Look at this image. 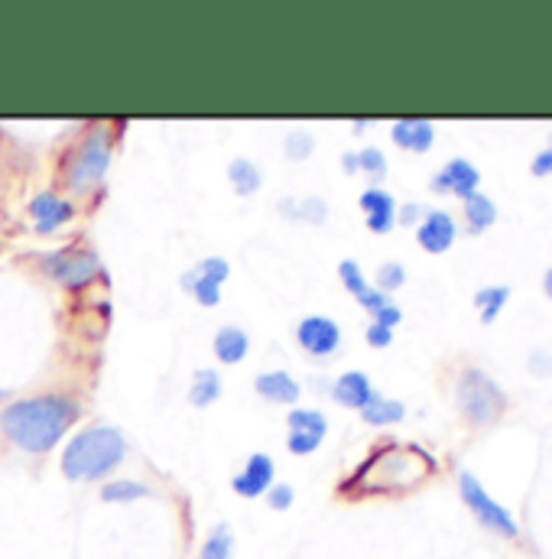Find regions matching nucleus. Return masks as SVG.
Listing matches in <instances>:
<instances>
[{
    "label": "nucleus",
    "instance_id": "nucleus-4",
    "mask_svg": "<svg viewBox=\"0 0 552 559\" xmlns=\"http://www.w3.org/2000/svg\"><path fill=\"white\" fill-rule=\"evenodd\" d=\"M115 163V143L108 128H92L69 150L62 163V186L72 195H88L105 186V176Z\"/></svg>",
    "mask_w": 552,
    "mask_h": 559
},
{
    "label": "nucleus",
    "instance_id": "nucleus-39",
    "mask_svg": "<svg viewBox=\"0 0 552 559\" xmlns=\"http://www.w3.org/2000/svg\"><path fill=\"white\" fill-rule=\"evenodd\" d=\"M341 173H348V176L358 173V153H355V150H345V153H341Z\"/></svg>",
    "mask_w": 552,
    "mask_h": 559
},
{
    "label": "nucleus",
    "instance_id": "nucleus-14",
    "mask_svg": "<svg viewBox=\"0 0 552 559\" xmlns=\"http://www.w3.org/2000/svg\"><path fill=\"white\" fill-rule=\"evenodd\" d=\"M458 238V228H455V218L442 209H425L422 222L416 225V241L422 251L429 254H445Z\"/></svg>",
    "mask_w": 552,
    "mask_h": 559
},
{
    "label": "nucleus",
    "instance_id": "nucleus-35",
    "mask_svg": "<svg viewBox=\"0 0 552 559\" xmlns=\"http://www.w3.org/2000/svg\"><path fill=\"white\" fill-rule=\"evenodd\" d=\"M364 338H368V345H371V348H387V345L394 342V329L371 322V325H368V332H364Z\"/></svg>",
    "mask_w": 552,
    "mask_h": 559
},
{
    "label": "nucleus",
    "instance_id": "nucleus-5",
    "mask_svg": "<svg viewBox=\"0 0 552 559\" xmlns=\"http://www.w3.org/2000/svg\"><path fill=\"white\" fill-rule=\"evenodd\" d=\"M36 271L62 289H85L95 280H108L101 258L88 248H79V245L36 254Z\"/></svg>",
    "mask_w": 552,
    "mask_h": 559
},
{
    "label": "nucleus",
    "instance_id": "nucleus-12",
    "mask_svg": "<svg viewBox=\"0 0 552 559\" xmlns=\"http://www.w3.org/2000/svg\"><path fill=\"white\" fill-rule=\"evenodd\" d=\"M478 186H481V173H478V166L471 163V159H465V156H455V159H448L435 176H432V192H439V195H458V199H471L475 192H478Z\"/></svg>",
    "mask_w": 552,
    "mask_h": 559
},
{
    "label": "nucleus",
    "instance_id": "nucleus-33",
    "mask_svg": "<svg viewBox=\"0 0 552 559\" xmlns=\"http://www.w3.org/2000/svg\"><path fill=\"white\" fill-rule=\"evenodd\" d=\"M325 439L322 436H315V432H286V449L292 452V455H312V452H319V445H322Z\"/></svg>",
    "mask_w": 552,
    "mask_h": 559
},
{
    "label": "nucleus",
    "instance_id": "nucleus-2",
    "mask_svg": "<svg viewBox=\"0 0 552 559\" xmlns=\"http://www.w3.org/2000/svg\"><path fill=\"white\" fill-rule=\"evenodd\" d=\"M131 442L115 423H88L69 436L59 455V472L72 485L108 481L128 459Z\"/></svg>",
    "mask_w": 552,
    "mask_h": 559
},
{
    "label": "nucleus",
    "instance_id": "nucleus-18",
    "mask_svg": "<svg viewBox=\"0 0 552 559\" xmlns=\"http://www.w3.org/2000/svg\"><path fill=\"white\" fill-rule=\"evenodd\" d=\"M212 352H215V358L221 365H241L251 355V335H248V329H241L235 322L221 325L215 332V338H212Z\"/></svg>",
    "mask_w": 552,
    "mask_h": 559
},
{
    "label": "nucleus",
    "instance_id": "nucleus-28",
    "mask_svg": "<svg viewBox=\"0 0 552 559\" xmlns=\"http://www.w3.org/2000/svg\"><path fill=\"white\" fill-rule=\"evenodd\" d=\"M387 156H384V150L381 146H364V150H358V173H364L374 186L387 176Z\"/></svg>",
    "mask_w": 552,
    "mask_h": 559
},
{
    "label": "nucleus",
    "instance_id": "nucleus-11",
    "mask_svg": "<svg viewBox=\"0 0 552 559\" xmlns=\"http://www.w3.org/2000/svg\"><path fill=\"white\" fill-rule=\"evenodd\" d=\"M276 481V462L271 452H251L244 468L231 478V491L244 501L264 498Z\"/></svg>",
    "mask_w": 552,
    "mask_h": 559
},
{
    "label": "nucleus",
    "instance_id": "nucleus-23",
    "mask_svg": "<svg viewBox=\"0 0 552 559\" xmlns=\"http://www.w3.org/2000/svg\"><path fill=\"white\" fill-rule=\"evenodd\" d=\"M407 417V404L397 401V397H387V394H374L368 401V407L361 411V419L371 423V426H394Z\"/></svg>",
    "mask_w": 552,
    "mask_h": 559
},
{
    "label": "nucleus",
    "instance_id": "nucleus-6",
    "mask_svg": "<svg viewBox=\"0 0 552 559\" xmlns=\"http://www.w3.org/2000/svg\"><path fill=\"white\" fill-rule=\"evenodd\" d=\"M455 401H458V411L465 414V419L475 423V426H488V423H494V419L507 411V394L481 368H468L458 378Z\"/></svg>",
    "mask_w": 552,
    "mask_h": 559
},
{
    "label": "nucleus",
    "instance_id": "nucleus-25",
    "mask_svg": "<svg viewBox=\"0 0 552 559\" xmlns=\"http://www.w3.org/2000/svg\"><path fill=\"white\" fill-rule=\"evenodd\" d=\"M494 222H497V205H494V199H488L484 192H475L471 199H465V225H468L471 235L488 231Z\"/></svg>",
    "mask_w": 552,
    "mask_h": 559
},
{
    "label": "nucleus",
    "instance_id": "nucleus-32",
    "mask_svg": "<svg viewBox=\"0 0 552 559\" xmlns=\"http://www.w3.org/2000/svg\"><path fill=\"white\" fill-rule=\"evenodd\" d=\"M264 501H267V508H271V511L283 514V511H289V508H292V501H296V488H292L289 481H274V485H271V491L264 495Z\"/></svg>",
    "mask_w": 552,
    "mask_h": 559
},
{
    "label": "nucleus",
    "instance_id": "nucleus-34",
    "mask_svg": "<svg viewBox=\"0 0 552 559\" xmlns=\"http://www.w3.org/2000/svg\"><path fill=\"white\" fill-rule=\"evenodd\" d=\"M358 302H361V309H368V312L374 316L377 309H384V306H387V302H394V299H391L387 293H381L377 286H368V289L358 296Z\"/></svg>",
    "mask_w": 552,
    "mask_h": 559
},
{
    "label": "nucleus",
    "instance_id": "nucleus-26",
    "mask_svg": "<svg viewBox=\"0 0 552 559\" xmlns=\"http://www.w3.org/2000/svg\"><path fill=\"white\" fill-rule=\"evenodd\" d=\"M286 432H315V436H328V417L315 407H289L286 414Z\"/></svg>",
    "mask_w": 552,
    "mask_h": 559
},
{
    "label": "nucleus",
    "instance_id": "nucleus-42",
    "mask_svg": "<svg viewBox=\"0 0 552 559\" xmlns=\"http://www.w3.org/2000/svg\"><path fill=\"white\" fill-rule=\"evenodd\" d=\"M7 394H10V391H0V404H3V401H7Z\"/></svg>",
    "mask_w": 552,
    "mask_h": 559
},
{
    "label": "nucleus",
    "instance_id": "nucleus-41",
    "mask_svg": "<svg viewBox=\"0 0 552 559\" xmlns=\"http://www.w3.org/2000/svg\"><path fill=\"white\" fill-rule=\"evenodd\" d=\"M364 128H371V121H364V118H358V121H355V131H364Z\"/></svg>",
    "mask_w": 552,
    "mask_h": 559
},
{
    "label": "nucleus",
    "instance_id": "nucleus-27",
    "mask_svg": "<svg viewBox=\"0 0 552 559\" xmlns=\"http://www.w3.org/2000/svg\"><path fill=\"white\" fill-rule=\"evenodd\" d=\"M507 299H511V286H484V289H478L475 293V306L481 309V322L491 325L501 316Z\"/></svg>",
    "mask_w": 552,
    "mask_h": 559
},
{
    "label": "nucleus",
    "instance_id": "nucleus-1",
    "mask_svg": "<svg viewBox=\"0 0 552 559\" xmlns=\"http://www.w3.org/2000/svg\"><path fill=\"white\" fill-rule=\"evenodd\" d=\"M82 419L79 397L65 391H43L33 397H16L0 407V432L10 445L29 455L52 452Z\"/></svg>",
    "mask_w": 552,
    "mask_h": 559
},
{
    "label": "nucleus",
    "instance_id": "nucleus-3",
    "mask_svg": "<svg viewBox=\"0 0 552 559\" xmlns=\"http://www.w3.org/2000/svg\"><path fill=\"white\" fill-rule=\"evenodd\" d=\"M387 449H377L358 475L345 485V491L355 495H400L413 491L435 472V459L410 442H384Z\"/></svg>",
    "mask_w": 552,
    "mask_h": 559
},
{
    "label": "nucleus",
    "instance_id": "nucleus-9",
    "mask_svg": "<svg viewBox=\"0 0 552 559\" xmlns=\"http://www.w3.org/2000/svg\"><path fill=\"white\" fill-rule=\"evenodd\" d=\"M26 212H29V222H33V231H36V235H56V231H62L69 222H75L79 205H75L69 195H62L59 189H39V192L29 199Z\"/></svg>",
    "mask_w": 552,
    "mask_h": 559
},
{
    "label": "nucleus",
    "instance_id": "nucleus-20",
    "mask_svg": "<svg viewBox=\"0 0 552 559\" xmlns=\"http://www.w3.org/2000/svg\"><path fill=\"white\" fill-rule=\"evenodd\" d=\"M391 138L407 153H425L435 143V128L425 118H400V121H394Z\"/></svg>",
    "mask_w": 552,
    "mask_h": 559
},
{
    "label": "nucleus",
    "instance_id": "nucleus-13",
    "mask_svg": "<svg viewBox=\"0 0 552 559\" xmlns=\"http://www.w3.org/2000/svg\"><path fill=\"white\" fill-rule=\"evenodd\" d=\"M254 394L274 407H299L302 401V384L292 378L286 368H267L254 378Z\"/></svg>",
    "mask_w": 552,
    "mask_h": 559
},
{
    "label": "nucleus",
    "instance_id": "nucleus-37",
    "mask_svg": "<svg viewBox=\"0 0 552 559\" xmlns=\"http://www.w3.org/2000/svg\"><path fill=\"white\" fill-rule=\"evenodd\" d=\"M422 215H425V209L422 205H416V202H407L404 209H397V225H404V228H413L422 222Z\"/></svg>",
    "mask_w": 552,
    "mask_h": 559
},
{
    "label": "nucleus",
    "instance_id": "nucleus-16",
    "mask_svg": "<svg viewBox=\"0 0 552 559\" xmlns=\"http://www.w3.org/2000/svg\"><path fill=\"white\" fill-rule=\"evenodd\" d=\"M374 394L377 391H374V384H371V378L364 371H345V374H338L332 381V401L338 407H345V411H358L361 414Z\"/></svg>",
    "mask_w": 552,
    "mask_h": 559
},
{
    "label": "nucleus",
    "instance_id": "nucleus-22",
    "mask_svg": "<svg viewBox=\"0 0 552 559\" xmlns=\"http://www.w3.org/2000/svg\"><path fill=\"white\" fill-rule=\"evenodd\" d=\"M143 498H153V488L137 478H108L101 481V501L105 504H134Z\"/></svg>",
    "mask_w": 552,
    "mask_h": 559
},
{
    "label": "nucleus",
    "instance_id": "nucleus-8",
    "mask_svg": "<svg viewBox=\"0 0 552 559\" xmlns=\"http://www.w3.org/2000/svg\"><path fill=\"white\" fill-rule=\"evenodd\" d=\"M231 277V264L218 254L212 258H202L199 264H192L182 277H179V286L205 309H215L221 302V286Z\"/></svg>",
    "mask_w": 552,
    "mask_h": 559
},
{
    "label": "nucleus",
    "instance_id": "nucleus-19",
    "mask_svg": "<svg viewBox=\"0 0 552 559\" xmlns=\"http://www.w3.org/2000/svg\"><path fill=\"white\" fill-rule=\"evenodd\" d=\"M221 394H225V378H221L218 368H195V371H192L185 401H189L195 411H205V407L218 404Z\"/></svg>",
    "mask_w": 552,
    "mask_h": 559
},
{
    "label": "nucleus",
    "instance_id": "nucleus-31",
    "mask_svg": "<svg viewBox=\"0 0 552 559\" xmlns=\"http://www.w3.org/2000/svg\"><path fill=\"white\" fill-rule=\"evenodd\" d=\"M338 280H341V286H345L355 299L368 289V277H364L361 264H358V261H351V258L338 264Z\"/></svg>",
    "mask_w": 552,
    "mask_h": 559
},
{
    "label": "nucleus",
    "instance_id": "nucleus-24",
    "mask_svg": "<svg viewBox=\"0 0 552 559\" xmlns=\"http://www.w3.org/2000/svg\"><path fill=\"white\" fill-rule=\"evenodd\" d=\"M235 547H238V540H235L231 524H228V521H218V524L205 534V540H202V547H199V559H235Z\"/></svg>",
    "mask_w": 552,
    "mask_h": 559
},
{
    "label": "nucleus",
    "instance_id": "nucleus-38",
    "mask_svg": "<svg viewBox=\"0 0 552 559\" xmlns=\"http://www.w3.org/2000/svg\"><path fill=\"white\" fill-rule=\"evenodd\" d=\"M530 173H533V176H550V173H552V146H550V150H543V153H540V156L533 159Z\"/></svg>",
    "mask_w": 552,
    "mask_h": 559
},
{
    "label": "nucleus",
    "instance_id": "nucleus-21",
    "mask_svg": "<svg viewBox=\"0 0 552 559\" xmlns=\"http://www.w3.org/2000/svg\"><path fill=\"white\" fill-rule=\"evenodd\" d=\"M225 173H228V186H231V192H235L238 199H251V195H257L261 186H264L261 166H257L254 159H248V156H235V159L228 163Z\"/></svg>",
    "mask_w": 552,
    "mask_h": 559
},
{
    "label": "nucleus",
    "instance_id": "nucleus-7",
    "mask_svg": "<svg viewBox=\"0 0 552 559\" xmlns=\"http://www.w3.org/2000/svg\"><path fill=\"white\" fill-rule=\"evenodd\" d=\"M458 495H461L465 508L475 514V521H478L484 531H491V534H497V537H507V540H517V537H520L517 518H514L504 504H497V501L491 498V491H488L471 472H461V475H458Z\"/></svg>",
    "mask_w": 552,
    "mask_h": 559
},
{
    "label": "nucleus",
    "instance_id": "nucleus-29",
    "mask_svg": "<svg viewBox=\"0 0 552 559\" xmlns=\"http://www.w3.org/2000/svg\"><path fill=\"white\" fill-rule=\"evenodd\" d=\"M312 150H315V138H312L309 131H289V134L283 138V153H286V159H292V163L309 159Z\"/></svg>",
    "mask_w": 552,
    "mask_h": 559
},
{
    "label": "nucleus",
    "instance_id": "nucleus-36",
    "mask_svg": "<svg viewBox=\"0 0 552 559\" xmlns=\"http://www.w3.org/2000/svg\"><path fill=\"white\" fill-rule=\"evenodd\" d=\"M374 322H377V325H387V329H397V325L404 322V309H400L397 302H387L384 309L374 312Z\"/></svg>",
    "mask_w": 552,
    "mask_h": 559
},
{
    "label": "nucleus",
    "instance_id": "nucleus-30",
    "mask_svg": "<svg viewBox=\"0 0 552 559\" xmlns=\"http://www.w3.org/2000/svg\"><path fill=\"white\" fill-rule=\"evenodd\" d=\"M407 283V267L400 264V261H384L381 267H377V289L381 293H394V289H400Z\"/></svg>",
    "mask_w": 552,
    "mask_h": 559
},
{
    "label": "nucleus",
    "instance_id": "nucleus-10",
    "mask_svg": "<svg viewBox=\"0 0 552 559\" xmlns=\"http://www.w3.org/2000/svg\"><path fill=\"white\" fill-rule=\"evenodd\" d=\"M296 342L309 358L328 361L341 352V325L332 316H302L296 325Z\"/></svg>",
    "mask_w": 552,
    "mask_h": 559
},
{
    "label": "nucleus",
    "instance_id": "nucleus-40",
    "mask_svg": "<svg viewBox=\"0 0 552 559\" xmlns=\"http://www.w3.org/2000/svg\"><path fill=\"white\" fill-rule=\"evenodd\" d=\"M543 289H547V296L552 299V267L547 271V277H543Z\"/></svg>",
    "mask_w": 552,
    "mask_h": 559
},
{
    "label": "nucleus",
    "instance_id": "nucleus-17",
    "mask_svg": "<svg viewBox=\"0 0 552 559\" xmlns=\"http://www.w3.org/2000/svg\"><path fill=\"white\" fill-rule=\"evenodd\" d=\"M276 212L286 222H302V225H315V228L328 222V202L322 195H302V199L283 195L276 202Z\"/></svg>",
    "mask_w": 552,
    "mask_h": 559
},
{
    "label": "nucleus",
    "instance_id": "nucleus-15",
    "mask_svg": "<svg viewBox=\"0 0 552 559\" xmlns=\"http://www.w3.org/2000/svg\"><path fill=\"white\" fill-rule=\"evenodd\" d=\"M358 205H361V212H364L368 231H374V235L394 231V225H397V199H394L387 189L368 186V189L358 195Z\"/></svg>",
    "mask_w": 552,
    "mask_h": 559
}]
</instances>
